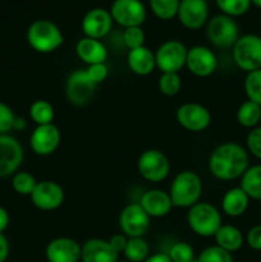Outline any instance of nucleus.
<instances>
[{"mask_svg": "<svg viewBox=\"0 0 261 262\" xmlns=\"http://www.w3.org/2000/svg\"><path fill=\"white\" fill-rule=\"evenodd\" d=\"M248 154L235 142H224L217 146L209 159L210 173L220 181L241 178L248 169Z\"/></svg>", "mask_w": 261, "mask_h": 262, "instance_id": "nucleus-1", "label": "nucleus"}, {"mask_svg": "<svg viewBox=\"0 0 261 262\" xmlns=\"http://www.w3.org/2000/svg\"><path fill=\"white\" fill-rule=\"evenodd\" d=\"M201 193V178L192 170H183L177 174L169 189V196L173 206L182 209H189L200 202Z\"/></svg>", "mask_w": 261, "mask_h": 262, "instance_id": "nucleus-2", "label": "nucleus"}, {"mask_svg": "<svg viewBox=\"0 0 261 262\" xmlns=\"http://www.w3.org/2000/svg\"><path fill=\"white\" fill-rule=\"evenodd\" d=\"M27 41L37 53L49 54L60 48L64 36L60 28L48 19L35 20L27 30Z\"/></svg>", "mask_w": 261, "mask_h": 262, "instance_id": "nucleus-3", "label": "nucleus"}, {"mask_svg": "<svg viewBox=\"0 0 261 262\" xmlns=\"http://www.w3.org/2000/svg\"><path fill=\"white\" fill-rule=\"evenodd\" d=\"M187 223L192 232L205 238L214 237L223 225L219 210L209 202H197L189 207Z\"/></svg>", "mask_w": 261, "mask_h": 262, "instance_id": "nucleus-4", "label": "nucleus"}, {"mask_svg": "<svg viewBox=\"0 0 261 262\" xmlns=\"http://www.w3.org/2000/svg\"><path fill=\"white\" fill-rule=\"evenodd\" d=\"M232 54L235 66L242 71L248 73L261 69V37L252 33L240 36Z\"/></svg>", "mask_w": 261, "mask_h": 262, "instance_id": "nucleus-5", "label": "nucleus"}, {"mask_svg": "<svg viewBox=\"0 0 261 262\" xmlns=\"http://www.w3.org/2000/svg\"><path fill=\"white\" fill-rule=\"evenodd\" d=\"M207 40L217 49L233 48L240 38V28L232 17L225 14H217L207 22Z\"/></svg>", "mask_w": 261, "mask_h": 262, "instance_id": "nucleus-6", "label": "nucleus"}, {"mask_svg": "<svg viewBox=\"0 0 261 262\" xmlns=\"http://www.w3.org/2000/svg\"><path fill=\"white\" fill-rule=\"evenodd\" d=\"M137 170L143 179L153 183L163 182L170 173V163L164 152L159 150L143 151L137 160Z\"/></svg>", "mask_w": 261, "mask_h": 262, "instance_id": "nucleus-7", "label": "nucleus"}, {"mask_svg": "<svg viewBox=\"0 0 261 262\" xmlns=\"http://www.w3.org/2000/svg\"><path fill=\"white\" fill-rule=\"evenodd\" d=\"M188 49L178 40H169L161 43L155 53L156 67L161 73H178L186 67Z\"/></svg>", "mask_w": 261, "mask_h": 262, "instance_id": "nucleus-8", "label": "nucleus"}, {"mask_svg": "<svg viewBox=\"0 0 261 262\" xmlns=\"http://www.w3.org/2000/svg\"><path fill=\"white\" fill-rule=\"evenodd\" d=\"M96 84L90 79L86 71L77 69L72 72L66 82V95L69 102L76 106L89 104L96 91Z\"/></svg>", "mask_w": 261, "mask_h": 262, "instance_id": "nucleus-9", "label": "nucleus"}, {"mask_svg": "<svg viewBox=\"0 0 261 262\" xmlns=\"http://www.w3.org/2000/svg\"><path fill=\"white\" fill-rule=\"evenodd\" d=\"M150 219L140 204H129L120 211V230L128 238L143 237L150 228Z\"/></svg>", "mask_w": 261, "mask_h": 262, "instance_id": "nucleus-10", "label": "nucleus"}, {"mask_svg": "<svg viewBox=\"0 0 261 262\" xmlns=\"http://www.w3.org/2000/svg\"><path fill=\"white\" fill-rule=\"evenodd\" d=\"M114 22L124 28L141 26L146 19V8L141 0H114L110 8Z\"/></svg>", "mask_w": 261, "mask_h": 262, "instance_id": "nucleus-11", "label": "nucleus"}, {"mask_svg": "<svg viewBox=\"0 0 261 262\" xmlns=\"http://www.w3.org/2000/svg\"><path fill=\"white\" fill-rule=\"evenodd\" d=\"M177 122L189 132H202L209 128L211 114L209 110L197 102H187L181 105L176 113Z\"/></svg>", "mask_w": 261, "mask_h": 262, "instance_id": "nucleus-12", "label": "nucleus"}, {"mask_svg": "<svg viewBox=\"0 0 261 262\" xmlns=\"http://www.w3.org/2000/svg\"><path fill=\"white\" fill-rule=\"evenodd\" d=\"M33 206L42 211H53L59 209L64 202V191L61 186L53 181L37 182L35 189L31 193Z\"/></svg>", "mask_w": 261, "mask_h": 262, "instance_id": "nucleus-13", "label": "nucleus"}, {"mask_svg": "<svg viewBox=\"0 0 261 262\" xmlns=\"http://www.w3.org/2000/svg\"><path fill=\"white\" fill-rule=\"evenodd\" d=\"M22 161V145L12 136L0 135V178L17 173Z\"/></svg>", "mask_w": 261, "mask_h": 262, "instance_id": "nucleus-14", "label": "nucleus"}, {"mask_svg": "<svg viewBox=\"0 0 261 262\" xmlns=\"http://www.w3.org/2000/svg\"><path fill=\"white\" fill-rule=\"evenodd\" d=\"M60 130L55 124L37 125L31 133L30 146L36 155L48 156L55 152L60 145Z\"/></svg>", "mask_w": 261, "mask_h": 262, "instance_id": "nucleus-15", "label": "nucleus"}, {"mask_svg": "<svg viewBox=\"0 0 261 262\" xmlns=\"http://www.w3.org/2000/svg\"><path fill=\"white\" fill-rule=\"evenodd\" d=\"M179 22L188 30H199L206 25L209 5L206 0H181L177 13Z\"/></svg>", "mask_w": 261, "mask_h": 262, "instance_id": "nucleus-16", "label": "nucleus"}, {"mask_svg": "<svg viewBox=\"0 0 261 262\" xmlns=\"http://www.w3.org/2000/svg\"><path fill=\"white\" fill-rule=\"evenodd\" d=\"M186 67L193 76L209 77L216 71L217 60L215 54L209 48L202 45L188 49Z\"/></svg>", "mask_w": 261, "mask_h": 262, "instance_id": "nucleus-17", "label": "nucleus"}, {"mask_svg": "<svg viewBox=\"0 0 261 262\" xmlns=\"http://www.w3.org/2000/svg\"><path fill=\"white\" fill-rule=\"evenodd\" d=\"M113 18L109 10L104 8H94L84 14L82 19V31L84 37L101 40L110 32L113 27Z\"/></svg>", "mask_w": 261, "mask_h": 262, "instance_id": "nucleus-18", "label": "nucleus"}, {"mask_svg": "<svg viewBox=\"0 0 261 262\" xmlns=\"http://www.w3.org/2000/svg\"><path fill=\"white\" fill-rule=\"evenodd\" d=\"M82 246L68 237H59L51 241L45 251L48 262H79Z\"/></svg>", "mask_w": 261, "mask_h": 262, "instance_id": "nucleus-19", "label": "nucleus"}, {"mask_svg": "<svg viewBox=\"0 0 261 262\" xmlns=\"http://www.w3.org/2000/svg\"><path fill=\"white\" fill-rule=\"evenodd\" d=\"M138 204L150 217L166 216L173 207L170 196L163 189H148L142 194Z\"/></svg>", "mask_w": 261, "mask_h": 262, "instance_id": "nucleus-20", "label": "nucleus"}, {"mask_svg": "<svg viewBox=\"0 0 261 262\" xmlns=\"http://www.w3.org/2000/svg\"><path fill=\"white\" fill-rule=\"evenodd\" d=\"M82 262H118L119 253L115 252L109 241L92 238L82 245Z\"/></svg>", "mask_w": 261, "mask_h": 262, "instance_id": "nucleus-21", "label": "nucleus"}, {"mask_svg": "<svg viewBox=\"0 0 261 262\" xmlns=\"http://www.w3.org/2000/svg\"><path fill=\"white\" fill-rule=\"evenodd\" d=\"M76 53L87 66L105 63L107 59V49L100 40L83 37L77 42Z\"/></svg>", "mask_w": 261, "mask_h": 262, "instance_id": "nucleus-22", "label": "nucleus"}, {"mask_svg": "<svg viewBox=\"0 0 261 262\" xmlns=\"http://www.w3.org/2000/svg\"><path fill=\"white\" fill-rule=\"evenodd\" d=\"M127 64L130 71L137 76H148L156 68L155 54L145 45L132 49L128 53Z\"/></svg>", "mask_w": 261, "mask_h": 262, "instance_id": "nucleus-23", "label": "nucleus"}, {"mask_svg": "<svg viewBox=\"0 0 261 262\" xmlns=\"http://www.w3.org/2000/svg\"><path fill=\"white\" fill-rule=\"evenodd\" d=\"M250 204V197L241 187H234L225 192L222 200V207L224 214L230 217H238L246 212Z\"/></svg>", "mask_w": 261, "mask_h": 262, "instance_id": "nucleus-24", "label": "nucleus"}, {"mask_svg": "<svg viewBox=\"0 0 261 262\" xmlns=\"http://www.w3.org/2000/svg\"><path fill=\"white\" fill-rule=\"evenodd\" d=\"M214 238L217 247L223 248L229 253L237 252L238 250H241L243 242H245L242 232L237 227L229 224H223L216 234L214 235Z\"/></svg>", "mask_w": 261, "mask_h": 262, "instance_id": "nucleus-25", "label": "nucleus"}, {"mask_svg": "<svg viewBox=\"0 0 261 262\" xmlns=\"http://www.w3.org/2000/svg\"><path fill=\"white\" fill-rule=\"evenodd\" d=\"M240 187L250 199L261 201V164L248 166L245 174L241 177Z\"/></svg>", "mask_w": 261, "mask_h": 262, "instance_id": "nucleus-26", "label": "nucleus"}, {"mask_svg": "<svg viewBox=\"0 0 261 262\" xmlns=\"http://www.w3.org/2000/svg\"><path fill=\"white\" fill-rule=\"evenodd\" d=\"M261 120V106L256 102H242L237 110V122L245 128H255Z\"/></svg>", "mask_w": 261, "mask_h": 262, "instance_id": "nucleus-27", "label": "nucleus"}, {"mask_svg": "<svg viewBox=\"0 0 261 262\" xmlns=\"http://www.w3.org/2000/svg\"><path fill=\"white\" fill-rule=\"evenodd\" d=\"M123 255L129 262H143L150 256V247L143 237L128 238Z\"/></svg>", "mask_w": 261, "mask_h": 262, "instance_id": "nucleus-28", "label": "nucleus"}, {"mask_svg": "<svg viewBox=\"0 0 261 262\" xmlns=\"http://www.w3.org/2000/svg\"><path fill=\"white\" fill-rule=\"evenodd\" d=\"M30 117L37 125L53 123L55 113L53 105L46 100H36L30 106Z\"/></svg>", "mask_w": 261, "mask_h": 262, "instance_id": "nucleus-29", "label": "nucleus"}, {"mask_svg": "<svg viewBox=\"0 0 261 262\" xmlns=\"http://www.w3.org/2000/svg\"><path fill=\"white\" fill-rule=\"evenodd\" d=\"M181 0H150V7L154 14L163 20L177 17Z\"/></svg>", "mask_w": 261, "mask_h": 262, "instance_id": "nucleus-30", "label": "nucleus"}, {"mask_svg": "<svg viewBox=\"0 0 261 262\" xmlns=\"http://www.w3.org/2000/svg\"><path fill=\"white\" fill-rule=\"evenodd\" d=\"M245 91L250 101L261 106V69L248 72L245 78Z\"/></svg>", "mask_w": 261, "mask_h": 262, "instance_id": "nucleus-31", "label": "nucleus"}, {"mask_svg": "<svg viewBox=\"0 0 261 262\" xmlns=\"http://www.w3.org/2000/svg\"><path fill=\"white\" fill-rule=\"evenodd\" d=\"M37 181L35 179V177L32 176L28 171H18L13 176L12 179V186L13 189L17 192L18 194H22V196H31V193L35 189Z\"/></svg>", "mask_w": 261, "mask_h": 262, "instance_id": "nucleus-32", "label": "nucleus"}, {"mask_svg": "<svg viewBox=\"0 0 261 262\" xmlns=\"http://www.w3.org/2000/svg\"><path fill=\"white\" fill-rule=\"evenodd\" d=\"M217 8L222 10L223 14L229 17H240L248 12L251 7V0H215Z\"/></svg>", "mask_w": 261, "mask_h": 262, "instance_id": "nucleus-33", "label": "nucleus"}, {"mask_svg": "<svg viewBox=\"0 0 261 262\" xmlns=\"http://www.w3.org/2000/svg\"><path fill=\"white\" fill-rule=\"evenodd\" d=\"M158 86L159 91L165 96H176L182 89V78L179 73H161Z\"/></svg>", "mask_w": 261, "mask_h": 262, "instance_id": "nucleus-34", "label": "nucleus"}, {"mask_svg": "<svg viewBox=\"0 0 261 262\" xmlns=\"http://www.w3.org/2000/svg\"><path fill=\"white\" fill-rule=\"evenodd\" d=\"M196 262H234L232 253L215 246L206 247L197 257Z\"/></svg>", "mask_w": 261, "mask_h": 262, "instance_id": "nucleus-35", "label": "nucleus"}, {"mask_svg": "<svg viewBox=\"0 0 261 262\" xmlns=\"http://www.w3.org/2000/svg\"><path fill=\"white\" fill-rule=\"evenodd\" d=\"M168 256L171 262H192L194 260V250L189 243L177 242L170 247Z\"/></svg>", "mask_w": 261, "mask_h": 262, "instance_id": "nucleus-36", "label": "nucleus"}, {"mask_svg": "<svg viewBox=\"0 0 261 262\" xmlns=\"http://www.w3.org/2000/svg\"><path fill=\"white\" fill-rule=\"evenodd\" d=\"M145 38V32H143L141 26L124 28V32H123V42H124V45L127 46L129 50L143 46Z\"/></svg>", "mask_w": 261, "mask_h": 262, "instance_id": "nucleus-37", "label": "nucleus"}, {"mask_svg": "<svg viewBox=\"0 0 261 262\" xmlns=\"http://www.w3.org/2000/svg\"><path fill=\"white\" fill-rule=\"evenodd\" d=\"M15 115L7 104L0 101V135H5L9 130L14 129Z\"/></svg>", "mask_w": 261, "mask_h": 262, "instance_id": "nucleus-38", "label": "nucleus"}, {"mask_svg": "<svg viewBox=\"0 0 261 262\" xmlns=\"http://www.w3.org/2000/svg\"><path fill=\"white\" fill-rule=\"evenodd\" d=\"M247 147L248 151L255 158L261 160V127H255L247 135Z\"/></svg>", "mask_w": 261, "mask_h": 262, "instance_id": "nucleus-39", "label": "nucleus"}, {"mask_svg": "<svg viewBox=\"0 0 261 262\" xmlns=\"http://www.w3.org/2000/svg\"><path fill=\"white\" fill-rule=\"evenodd\" d=\"M84 71H86L90 79H91L96 86L102 83V82L107 78V76H109V69H107V66L105 63L92 64V66H89V68L84 69Z\"/></svg>", "mask_w": 261, "mask_h": 262, "instance_id": "nucleus-40", "label": "nucleus"}, {"mask_svg": "<svg viewBox=\"0 0 261 262\" xmlns=\"http://www.w3.org/2000/svg\"><path fill=\"white\" fill-rule=\"evenodd\" d=\"M246 241H247V245L252 250L261 251V224L255 225V227L248 230Z\"/></svg>", "mask_w": 261, "mask_h": 262, "instance_id": "nucleus-41", "label": "nucleus"}, {"mask_svg": "<svg viewBox=\"0 0 261 262\" xmlns=\"http://www.w3.org/2000/svg\"><path fill=\"white\" fill-rule=\"evenodd\" d=\"M127 241H128V237H125L124 234H114L109 239V243L110 246L114 248L115 252L123 253L125 246H127Z\"/></svg>", "mask_w": 261, "mask_h": 262, "instance_id": "nucleus-42", "label": "nucleus"}, {"mask_svg": "<svg viewBox=\"0 0 261 262\" xmlns=\"http://www.w3.org/2000/svg\"><path fill=\"white\" fill-rule=\"evenodd\" d=\"M9 256V242L3 233H0V262L7 261Z\"/></svg>", "mask_w": 261, "mask_h": 262, "instance_id": "nucleus-43", "label": "nucleus"}, {"mask_svg": "<svg viewBox=\"0 0 261 262\" xmlns=\"http://www.w3.org/2000/svg\"><path fill=\"white\" fill-rule=\"evenodd\" d=\"M9 225V214L4 207L0 206V233H4Z\"/></svg>", "mask_w": 261, "mask_h": 262, "instance_id": "nucleus-44", "label": "nucleus"}, {"mask_svg": "<svg viewBox=\"0 0 261 262\" xmlns=\"http://www.w3.org/2000/svg\"><path fill=\"white\" fill-rule=\"evenodd\" d=\"M143 262H171L168 253H154L150 255Z\"/></svg>", "mask_w": 261, "mask_h": 262, "instance_id": "nucleus-45", "label": "nucleus"}, {"mask_svg": "<svg viewBox=\"0 0 261 262\" xmlns=\"http://www.w3.org/2000/svg\"><path fill=\"white\" fill-rule=\"evenodd\" d=\"M26 127H27V122H26V119H23V118H15L14 129L22 130L25 129Z\"/></svg>", "mask_w": 261, "mask_h": 262, "instance_id": "nucleus-46", "label": "nucleus"}, {"mask_svg": "<svg viewBox=\"0 0 261 262\" xmlns=\"http://www.w3.org/2000/svg\"><path fill=\"white\" fill-rule=\"evenodd\" d=\"M253 5H256L257 8H261V0H251Z\"/></svg>", "mask_w": 261, "mask_h": 262, "instance_id": "nucleus-47", "label": "nucleus"}, {"mask_svg": "<svg viewBox=\"0 0 261 262\" xmlns=\"http://www.w3.org/2000/svg\"><path fill=\"white\" fill-rule=\"evenodd\" d=\"M118 262H129V261H127V260H123V261H118Z\"/></svg>", "mask_w": 261, "mask_h": 262, "instance_id": "nucleus-48", "label": "nucleus"}, {"mask_svg": "<svg viewBox=\"0 0 261 262\" xmlns=\"http://www.w3.org/2000/svg\"><path fill=\"white\" fill-rule=\"evenodd\" d=\"M260 25H261V15H260Z\"/></svg>", "mask_w": 261, "mask_h": 262, "instance_id": "nucleus-49", "label": "nucleus"}, {"mask_svg": "<svg viewBox=\"0 0 261 262\" xmlns=\"http://www.w3.org/2000/svg\"><path fill=\"white\" fill-rule=\"evenodd\" d=\"M260 217H261V209H260Z\"/></svg>", "mask_w": 261, "mask_h": 262, "instance_id": "nucleus-50", "label": "nucleus"}, {"mask_svg": "<svg viewBox=\"0 0 261 262\" xmlns=\"http://www.w3.org/2000/svg\"><path fill=\"white\" fill-rule=\"evenodd\" d=\"M260 123H261V120H260Z\"/></svg>", "mask_w": 261, "mask_h": 262, "instance_id": "nucleus-51", "label": "nucleus"}]
</instances>
